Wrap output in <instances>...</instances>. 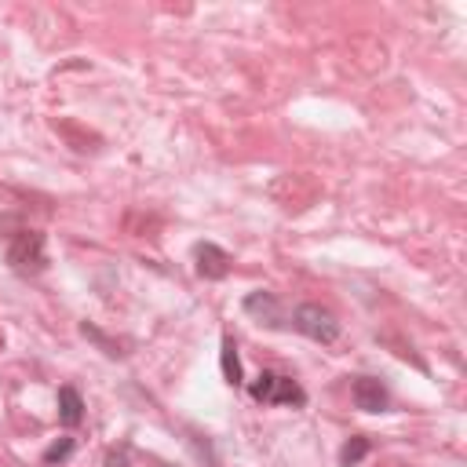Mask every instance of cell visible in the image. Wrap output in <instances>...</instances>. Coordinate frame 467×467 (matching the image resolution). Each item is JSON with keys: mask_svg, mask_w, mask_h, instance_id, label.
<instances>
[{"mask_svg": "<svg viewBox=\"0 0 467 467\" xmlns=\"http://www.w3.org/2000/svg\"><path fill=\"white\" fill-rule=\"evenodd\" d=\"M7 263L22 277L44 274L47 270V241H44V234L40 230H29V226H18L7 237Z\"/></svg>", "mask_w": 467, "mask_h": 467, "instance_id": "1", "label": "cell"}, {"mask_svg": "<svg viewBox=\"0 0 467 467\" xmlns=\"http://www.w3.org/2000/svg\"><path fill=\"white\" fill-rule=\"evenodd\" d=\"M248 394L259 405H292V409H303L306 405V390L292 376H281V372H270V368H263L248 383Z\"/></svg>", "mask_w": 467, "mask_h": 467, "instance_id": "2", "label": "cell"}, {"mask_svg": "<svg viewBox=\"0 0 467 467\" xmlns=\"http://www.w3.org/2000/svg\"><path fill=\"white\" fill-rule=\"evenodd\" d=\"M292 328H296L299 336L314 339V343H336V336H339L336 314L325 310V306H317V303H299V306L292 310Z\"/></svg>", "mask_w": 467, "mask_h": 467, "instance_id": "3", "label": "cell"}, {"mask_svg": "<svg viewBox=\"0 0 467 467\" xmlns=\"http://www.w3.org/2000/svg\"><path fill=\"white\" fill-rule=\"evenodd\" d=\"M230 252L226 248H219V244H212V241H197L193 244V270H197V277H204V281H223L226 274H230Z\"/></svg>", "mask_w": 467, "mask_h": 467, "instance_id": "4", "label": "cell"}, {"mask_svg": "<svg viewBox=\"0 0 467 467\" xmlns=\"http://www.w3.org/2000/svg\"><path fill=\"white\" fill-rule=\"evenodd\" d=\"M244 314H252L259 325H266V328H285V314H281V299L274 296V292H266V288H255V292H248L244 296Z\"/></svg>", "mask_w": 467, "mask_h": 467, "instance_id": "5", "label": "cell"}, {"mask_svg": "<svg viewBox=\"0 0 467 467\" xmlns=\"http://www.w3.org/2000/svg\"><path fill=\"white\" fill-rule=\"evenodd\" d=\"M350 398L361 412H387V405H390V390L376 376H358L354 387H350Z\"/></svg>", "mask_w": 467, "mask_h": 467, "instance_id": "6", "label": "cell"}, {"mask_svg": "<svg viewBox=\"0 0 467 467\" xmlns=\"http://www.w3.org/2000/svg\"><path fill=\"white\" fill-rule=\"evenodd\" d=\"M84 420V398L77 387H62L58 390V423L62 427H80Z\"/></svg>", "mask_w": 467, "mask_h": 467, "instance_id": "7", "label": "cell"}, {"mask_svg": "<svg viewBox=\"0 0 467 467\" xmlns=\"http://www.w3.org/2000/svg\"><path fill=\"white\" fill-rule=\"evenodd\" d=\"M219 361H223V379H226L230 387H241L244 379H241V358H237L234 336H223V354H219Z\"/></svg>", "mask_w": 467, "mask_h": 467, "instance_id": "8", "label": "cell"}, {"mask_svg": "<svg viewBox=\"0 0 467 467\" xmlns=\"http://www.w3.org/2000/svg\"><path fill=\"white\" fill-rule=\"evenodd\" d=\"M368 438L365 434H354V438H347L343 441V449H339V467H358L365 456H368Z\"/></svg>", "mask_w": 467, "mask_h": 467, "instance_id": "9", "label": "cell"}, {"mask_svg": "<svg viewBox=\"0 0 467 467\" xmlns=\"http://www.w3.org/2000/svg\"><path fill=\"white\" fill-rule=\"evenodd\" d=\"M80 332H84V336H91V339H95V343H99V347H102L109 358H117V354H120V350H117V343H109V339H106V336H102L95 325H80Z\"/></svg>", "mask_w": 467, "mask_h": 467, "instance_id": "10", "label": "cell"}, {"mask_svg": "<svg viewBox=\"0 0 467 467\" xmlns=\"http://www.w3.org/2000/svg\"><path fill=\"white\" fill-rule=\"evenodd\" d=\"M73 452V438H62V441H55L47 452H44V463H55V460H66Z\"/></svg>", "mask_w": 467, "mask_h": 467, "instance_id": "11", "label": "cell"}]
</instances>
